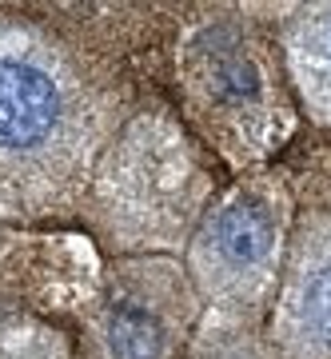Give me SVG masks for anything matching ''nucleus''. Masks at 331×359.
<instances>
[{"label": "nucleus", "mask_w": 331, "mask_h": 359, "mask_svg": "<svg viewBox=\"0 0 331 359\" xmlns=\"http://www.w3.org/2000/svg\"><path fill=\"white\" fill-rule=\"evenodd\" d=\"M108 104L72 56L0 20V188L8 204L56 208L104 148Z\"/></svg>", "instance_id": "obj_1"}, {"label": "nucleus", "mask_w": 331, "mask_h": 359, "mask_svg": "<svg viewBox=\"0 0 331 359\" xmlns=\"http://www.w3.org/2000/svg\"><path fill=\"white\" fill-rule=\"evenodd\" d=\"M292 228L295 204L280 180L268 172L236 180L191 231V287L224 316H264L280 287Z\"/></svg>", "instance_id": "obj_2"}, {"label": "nucleus", "mask_w": 331, "mask_h": 359, "mask_svg": "<svg viewBox=\"0 0 331 359\" xmlns=\"http://www.w3.org/2000/svg\"><path fill=\"white\" fill-rule=\"evenodd\" d=\"M268 332L276 359H331V212L295 219Z\"/></svg>", "instance_id": "obj_3"}, {"label": "nucleus", "mask_w": 331, "mask_h": 359, "mask_svg": "<svg viewBox=\"0 0 331 359\" xmlns=\"http://www.w3.org/2000/svg\"><path fill=\"white\" fill-rule=\"evenodd\" d=\"M172 304H184L180 276L172 280L168 264H144L112 287L100 316L104 359H168L176 320L184 316Z\"/></svg>", "instance_id": "obj_4"}, {"label": "nucleus", "mask_w": 331, "mask_h": 359, "mask_svg": "<svg viewBox=\"0 0 331 359\" xmlns=\"http://www.w3.org/2000/svg\"><path fill=\"white\" fill-rule=\"evenodd\" d=\"M283 72L316 128H331V4H304L283 20Z\"/></svg>", "instance_id": "obj_5"}, {"label": "nucleus", "mask_w": 331, "mask_h": 359, "mask_svg": "<svg viewBox=\"0 0 331 359\" xmlns=\"http://www.w3.org/2000/svg\"><path fill=\"white\" fill-rule=\"evenodd\" d=\"M4 359H68L64 355V347L56 339H48L44 332H32V335H20L8 344Z\"/></svg>", "instance_id": "obj_6"}]
</instances>
